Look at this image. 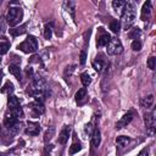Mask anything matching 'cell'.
I'll return each instance as SVG.
<instances>
[{
  "instance_id": "6da1fadb",
  "label": "cell",
  "mask_w": 156,
  "mask_h": 156,
  "mask_svg": "<svg viewBox=\"0 0 156 156\" xmlns=\"http://www.w3.org/2000/svg\"><path fill=\"white\" fill-rule=\"evenodd\" d=\"M121 17H122L124 29L126 30L129 29L136 17V6H135L134 1H126V5L121 12Z\"/></svg>"
},
{
  "instance_id": "7a4b0ae2",
  "label": "cell",
  "mask_w": 156,
  "mask_h": 156,
  "mask_svg": "<svg viewBox=\"0 0 156 156\" xmlns=\"http://www.w3.org/2000/svg\"><path fill=\"white\" fill-rule=\"evenodd\" d=\"M23 18V10L21 7H10L6 15V22L10 27L17 26Z\"/></svg>"
},
{
  "instance_id": "3957f363",
  "label": "cell",
  "mask_w": 156,
  "mask_h": 156,
  "mask_svg": "<svg viewBox=\"0 0 156 156\" xmlns=\"http://www.w3.org/2000/svg\"><path fill=\"white\" fill-rule=\"evenodd\" d=\"M17 49H20L26 54H33L38 50V40L35 39V37L28 35L21 44H18Z\"/></svg>"
},
{
  "instance_id": "277c9868",
  "label": "cell",
  "mask_w": 156,
  "mask_h": 156,
  "mask_svg": "<svg viewBox=\"0 0 156 156\" xmlns=\"http://www.w3.org/2000/svg\"><path fill=\"white\" fill-rule=\"evenodd\" d=\"M46 89V83H45V79L44 78H35L32 83V87H30V94L35 96V99H38V96H43L44 91Z\"/></svg>"
},
{
  "instance_id": "5b68a950",
  "label": "cell",
  "mask_w": 156,
  "mask_h": 156,
  "mask_svg": "<svg viewBox=\"0 0 156 156\" xmlns=\"http://www.w3.org/2000/svg\"><path fill=\"white\" fill-rule=\"evenodd\" d=\"M106 51L108 55H119L123 51V46L119 39L117 38H111L110 43L106 45Z\"/></svg>"
},
{
  "instance_id": "8992f818",
  "label": "cell",
  "mask_w": 156,
  "mask_h": 156,
  "mask_svg": "<svg viewBox=\"0 0 156 156\" xmlns=\"http://www.w3.org/2000/svg\"><path fill=\"white\" fill-rule=\"evenodd\" d=\"M144 122H145L147 133H149L150 135H152L154 132H155V124H156V121H155V111H152V112H150V113H145V116H144Z\"/></svg>"
},
{
  "instance_id": "52a82bcc",
  "label": "cell",
  "mask_w": 156,
  "mask_h": 156,
  "mask_svg": "<svg viewBox=\"0 0 156 156\" xmlns=\"http://www.w3.org/2000/svg\"><path fill=\"white\" fill-rule=\"evenodd\" d=\"M28 107H29V110L32 111L33 117H39L40 115H43V113L45 112V107H44V105H43L41 101H37V100H35V101L28 104Z\"/></svg>"
},
{
  "instance_id": "ba28073f",
  "label": "cell",
  "mask_w": 156,
  "mask_h": 156,
  "mask_svg": "<svg viewBox=\"0 0 156 156\" xmlns=\"http://www.w3.org/2000/svg\"><path fill=\"white\" fill-rule=\"evenodd\" d=\"M133 117H134V112H133V111H128L127 113H124V115L121 117V119L116 123V129H122V128L127 127V126L132 122Z\"/></svg>"
},
{
  "instance_id": "9c48e42d",
  "label": "cell",
  "mask_w": 156,
  "mask_h": 156,
  "mask_svg": "<svg viewBox=\"0 0 156 156\" xmlns=\"http://www.w3.org/2000/svg\"><path fill=\"white\" fill-rule=\"evenodd\" d=\"M17 123H18V117H17L13 112L10 111V113H6V115H5L4 124H5V127H6L7 129L11 128V127H13V126L17 124Z\"/></svg>"
},
{
  "instance_id": "30bf717a",
  "label": "cell",
  "mask_w": 156,
  "mask_h": 156,
  "mask_svg": "<svg viewBox=\"0 0 156 156\" xmlns=\"http://www.w3.org/2000/svg\"><path fill=\"white\" fill-rule=\"evenodd\" d=\"M40 124L37 122H28L26 128V134L28 135H38L40 133Z\"/></svg>"
},
{
  "instance_id": "8fae6325",
  "label": "cell",
  "mask_w": 156,
  "mask_h": 156,
  "mask_svg": "<svg viewBox=\"0 0 156 156\" xmlns=\"http://www.w3.org/2000/svg\"><path fill=\"white\" fill-rule=\"evenodd\" d=\"M100 30H101V34L98 37V40H96V45H98L99 48L106 46V45L110 43V40H111V37H110L108 33L102 32V28H100Z\"/></svg>"
},
{
  "instance_id": "7c38bea8",
  "label": "cell",
  "mask_w": 156,
  "mask_h": 156,
  "mask_svg": "<svg viewBox=\"0 0 156 156\" xmlns=\"http://www.w3.org/2000/svg\"><path fill=\"white\" fill-rule=\"evenodd\" d=\"M69 134H71V127H69V126H65V127L62 128V130L60 132L58 143H60V144H66V143L68 141Z\"/></svg>"
},
{
  "instance_id": "4fadbf2b",
  "label": "cell",
  "mask_w": 156,
  "mask_h": 156,
  "mask_svg": "<svg viewBox=\"0 0 156 156\" xmlns=\"http://www.w3.org/2000/svg\"><path fill=\"white\" fill-rule=\"evenodd\" d=\"M7 69H9V72H10L12 76H15L18 80H21V78H22V73H21V68H20L18 65H16V63H11V65H9Z\"/></svg>"
},
{
  "instance_id": "5bb4252c",
  "label": "cell",
  "mask_w": 156,
  "mask_h": 156,
  "mask_svg": "<svg viewBox=\"0 0 156 156\" xmlns=\"http://www.w3.org/2000/svg\"><path fill=\"white\" fill-rule=\"evenodd\" d=\"M91 140H90V143H91V146L93 147H98L99 145H100V141H101V136H100V130L99 129H94V132L91 133Z\"/></svg>"
},
{
  "instance_id": "9a60e30c",
  "label": "cell",
  "mask_w": 156,
  "mask_h": 156,
  "mask_svg": "<svg viewBox=\"0 0 156 156\" xmlns=\"http://www.w3.org/2000/svg\"><path fill=\"white\" fill-rule=\"evenodd\" d=\"M7 106H9L10 111H12V110H15V108H18V107H21L20 100H18L16 96L10 95V96H9V100H7Z\"/></svg>"
},
{
  "instance_id": "2e32d148",
  "label": "cell",
  "mask_w": 156,
  "mask_h": 156,
  "mask_svg": "<svg viewBox=\"0 0 156 156\" xmlns=\"http://www.w3.org/2000/svg\"><path fill=\"white\" fill-rule=\"evenodd\" d=\"M63 9L71 13V16L74 18V13H76V2L74 1H65L63 2Z\"/></svg>"
},
{
  "instance_id": "e0dca14e",
  "label": "cell",
  "mask_w": 156,
  "mask_h": 156,
  "mask_svg": "<svg viewBox=\"0 0 156 156\" xmlns=\"http://www.w3.org/2000/svg\"><path fill=\"white\" fill-rule=\"evenodd\" d=\"M76 102L77 104H83V101L85 100V98H87V89L85 88H82V89H79L77 93H76Z\"/></svg>"
},
{
  "instance_id": "ac0fdd59",
  "label": "cell",
  "mask_w": 156,
  "mask_h": 156,
  "mask_svg": "<svg viewBox=\"0 0 156 156\" xmlns=\"http://www.w3.org/2000/svg\"><path fill=\"white\" fill-rule=\"evenodd\" d=\"M152 104H154V95H147L140 100V105L144 108H150L152 106Z\"/></svg>"
},
{
  "instance_id": "d6986e66",
  "label": "cell",
  "mask_w": 156,
  "mask_h": 156,
  "mask_svg": "<svg viewBox=\"0 0 156 156\" xmlns=\"http://www.w3.org/2000/svg\"><path fill=\"white\" fill-rule=\"evenodd\" d=\"M151 13V1H146L143 5L141 9V20H145V16H149Z\"/></svg>"
},
{
  "instance_id": "ffe728a7",
  "label": "cell",
  "mask_w": 156,
  "mask_h": 156,
  "mask_svg": "<svg viewBox=\"0 0 156 156\" xmlns=\"http://www.w3.org/2000/svg\"><path fill=\"white\" fill-rule=\"evenodd\" d=\"M129 141H130V138H129V136H126V135L117 136V139H116V144H117L119 147H124V146H127Z\"/></svg>"
},
{
  "instance_id": "44dd1931",
  "label": "cell",
  "mask_w": 156,
  "mask_h": 156,
  "mask_svg": "<svg viewBox=\"0 0 156 156\" xmlns=\"http://www.w3.org/2000/svg\"><path fill=\"white\" fill-rule=\"evenodd\" d=\"M26 28H27V24L20 26V27H17V28H12V29H10V34H11L12 37L21 35V34H23V33L26 32Z\"/></svg>"
},
{
  "instance_id": "7402d4cb",
  "label": "cell",
  "mask_w": 156,
  "mask_h": 156,
  "mask_svg": "<svg viewBox=\"0 0 156 156\" xmlns=\"http://www.w3.org/2000/svg\"><path fill=\"white\" fill-rule=\"evenodd\" d=\"M124 5H126V1H122V0H115V1H112V7L115 9L116 12H119V13L122 12Z\"/></svg>"
},
{
  "instance_id": "603a6c76",
  "label": "cell",
  "mask_w": 156,
  "mask_h": 156,
  "mask_svg": "<svg viewBox=\"0 0 156 156\" xmlns=\"http://www.w3.org/2000/svg\"><path fill=\"white\" fill-rule=\"evenodd\" d=\"M110 29H111V32H112V33L118 34V33H119V30H121V22H119V21H117V20H113V21L110 23Z\"/></svg>"
},
{
  "instance_id": "cb8c5ba5",
  "label": "cell",
  "mask_w": 156,
  "mask_h": 156,
  "mask_svg": "<svg viewBox=\"0 0 156 156\" xmlns=\"http://www.w3.org/2000/svg\"><path fill=\"white\" fill-rule=\"evenodd\" d=\"M13 84L11 83V82H6L5 83V85L1 88V93L2 94H9V96H10V94H12L13 93Z\"/></svg>"
},
{
  "instance_id": "d4e9b609",
  "label": "cell",
  "mask_w": 156,
  "mask_h": 156,
  "mask_svg": "<svg viewBox=\"0 0 156 156\" xmlns=\"http://www.w3.org/2000/svg\"><path fill=\"white\" fill-rule=\"evenodd\" d=\"M52 37V23H46L44 27V38L51 39Z\"/></svg>"
},
{
  "instance_id": "484cf974",
  "label": "cell",
  "mask_w": 156,
  "mask_h": 156,
  "mask_svg": "<svg viewBox=\"0 0 156 156\" xmlns=\"http://www.w3.org/2000/svg\"><path fill=\"white\" fill-rule=\"evenodd\" d=\"M80 82H82L83 87H88V85H90V83H91V78H90L89 73H87V72L82 73V74H80Z\"/></svg>"
},
{
  "instance_id": "4316f807",
  "label": "cell",
  "mask_w": 156,
  "mask_h": 156,
  "mask_svg": "<svg viewBox=\"0 0 156 156\" xmlns=\"http://www.w3.org/2000/svg\"><path fill=\"white\" fill-rule=\"evenodd\" d=\"M54 134H55V128H54V127H49V129H48V130L45 132V134H44V141H45V143L50 141L51 138L54 136Z\"/></svg>"
},
{
  "instance_id": "83f0119b",
  "label": "cell",
  "mask_w": 156,
  "mask_h": 156,
  "mask_svg": "<svg viewBox=\"0 0 156 156\" xmlns=\"http://www.w3.org/2000/svg\"><path fill=\"white\" fill-rule=\"evenodd\" d=\"M141 34V30L139 29V28H133L129 33H128V37L130 38V39H134V40H136L138 38H139V35Z\"/></svg>"
},
{
  "instance_id": "f1b7e54d",
  "label": "cell",
  "mask_w": 156,
  "mask_h": 156,
  "mask_svg": "<svg viewBox=\"0 0 156 156\" xmlns=\"http://www.w3.org/2000/svg\"><path fill=\"white\" fill-rule=\"evenodd\" d=\"M93 67H94V69H95L96 72H101L102 68H104V62H102L101 60L96 58L95 61H93Z\"/></svg>"
},
{
  "instance_id": "f546056e",
  "label": "cell",
  "mask_w": 156,
  "mask_h": 156,
  "mask_svg": "<svg viewBox=\"0 0 156 156\" xmlns=\"http://www.w3.org/2000/svg\"><path fill=\"white\" fill-rule=\"evenodd\" d=\"M80 149H82V145H80V143H77V141H74V143L71 145V147H69V154H71V155H73V154L78 152Z\"/></svg>"
},
{
  "instance_id": "4dcf8cb0",
  "label": "cell",
  "mask_w": 156,
  "mask_h": 156,
  "mask_svg": "<svg viewBox=\"0 0 156 156\" xmlns=\"http://www.w3.org/2000/svg\"><path fill=\"white\" fill-rule=\"evenodd\" d=\"M10 49V44L7 41H1L0 43V55H5Z\"/></svg>"
},
{
  "instance_id": "1f68e13d",
  "label": "cell",
  "mask_w": 156,
  "mask_h": 156,
  "mask_svg": "<svg viewBox=\"0 0 156 156\" xmlns=\"http://www.w3.org/2000/svg\"><path fill=\"white\" fill-rule=\"evenodd\" d=\"M130 46H132V50L133 51H140L141 50V41L138 40V39L136 40H133Z\"/></svg>"
},
{
  "instance_id": "d6a6232c",
  "label": "cell",
  "mask_w": 156,
  "mask_h": 156,
  "mask_svg": "<svg viewBox=\"0 0 156 156\" xmlns=\"http://www.w3.org/2000/svg\"><path fill=\"white\" fill-rule=\"evenodd\" d=\"M147 67L150 69H155V67H156V57L155 56H150L147 58Z\"/></svg>"
},
{
  "instance_id": "836d02e7",
  "label": "cell",
  "mask_w": 156,
  "mask_h": 156,
  "mask_svg": "<svg viewBox=\"0 0 156 156\" xmlns=\"http://www.w3.org/2000/svg\"><path fill=\"white\" fill-rule=\"evenodd\" d=\"M74 67H76V66H69V67L66 68V71H65V73H63V77H65L66 80L72 76V73H73V71H74Z\"/></svg>"
},
{
  "instance_id": "e575fe53",
  "label": "cell",
  "mask_w": 156,
  "mask_h": 156,
  "mask_svg": "<svg viewBox=\"0 0 156 156\" xmlns=\"http://www.w3.org/2000/svg\"><path fill=\"white\" fill-rule=\"evenodd\" d=\"M94 129H95V128L93 127V124H91V123H88V124L85 126V133H88L89 135H91V133L94 132Z\"/></svg>"
},
{
  "instance_id": "d590c367",
  "label": "cell",
  "mask_w": 156,
  "mask_h": 156,
  "mask_svg": "<svg viewBox=\"0 0 156 156\" xmlns=\"http://www.w3.org/2000/svg\"><path fill=\"white\" fill-rule=\"evenodd\" d=\"M85 61H87V54H85V51H82L80 56H79V62H80V65H84Z\"/></svg>"
},
{
  "instance_id": "8d00e7d4",
  "label": "cell",
  "mask_w": 156,
  "mask_h": 156,
  "mask_svg": "<svg viewBox=\"0 0 156 156\" xmlns=\"http://www.w3.org/2000/svg\"><path fill=\"white\" fill-rule=\"evenodd\" d=\"M26 73H27V76H28V77H32V76H33V68L28 66V67L26 68Z\"/></svg>"
},
{
  "instance_id": "74e56055",
  "label": "cell",
  "mask_w": 156,
  "mask_h": 156,
  "mask_svg": "<svg viewBox=\"0 0 156 156\" xmlns=\"http://www.w3.org/2000/svg\"><path fill=\"white\" fill-rule=\"evenodd\" d=\"M138 156H149V150H147V149H143V150L139 152Z\"/></svg>"
},
{
  "instance_id": "f35d334b",
  "label": "cell",
  "mask_w": 156,
  "mask_h": 156,
  "mask_svg": "<svg viewBox=\"0 0 156 156\" xmlns=\"http://www.w3.org/2000/svg\"><path fill=\"white\" fill-rule=\"evenodd\" d=\"M0 133H1V124H0Z\"/></svg>"
},
{
  "instance_id": "ab89813d",
  "label": "cell",
  "mask_w": 156,
  "mask_h": 156,
  "mask_svg": "<svg viewBox=\"0 0 156 156\" xmlns=\"http://www.w3.org/2000/svg\"><path fill=\"white\" fill-rule=\"evenodd\" d=\"M0 156H4V155H2V154H0Z\"/></svg>"
},
{
  "instance_id": "60d3db41",
  "label": "cell",
  "mask_w": 156,
  "mask_h": 156,
  "mask_svg": "<svg viewBox=\"0 0 156 156\" xmlns=\"http://www.w3.org/2000/svg\"><path fill=\"white\" fill-rule=\"evenodd\" d=\"M0 83H1V78H0Z\"/></svg>"
},
{
  "instance_id": "b9f144b4",
  "label": "cell",
  "mask_w": 156,
  "mask_h": 156,
  "mask_svg": "<svg viewBox=\"0 0 156 156\" xmlns=\"http://www.w3.org/2000/svg\"><path fill=\"white\" fill-rule=\"evenodd\" d=\"M0 4H1V1H0Z\"/></svg>"
},
{
  "instance_id": "7bdbcfd3",
  "label": "cell",
  "mask_w": 156,
  "mask_h": 156,
  "mask_svg": "<svg viewBox=\"0 0 156 156\" xmlns=\"http://www.w3.org/2000/svg\"><path fill=\"white\" fill-rule=\"evenodd\" d=\"M0 61H1V58H0Z\"/></svg>"
}]
</instances>
